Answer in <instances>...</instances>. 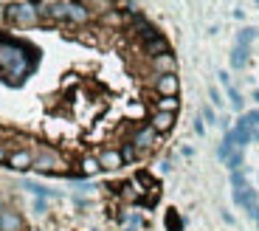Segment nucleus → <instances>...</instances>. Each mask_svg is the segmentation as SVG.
Listing matches in <instances>:
<instances>
[{
	"mask_svg": "<svg viewBox=\"0 0 259 231\" xmlns=\"http://www.w3.org/2000/svg\"><path fill=\"white\" fill-rule=\"evenodd\" d=\"M144 51L149 54V57H158V54H169V43H166V37H152V40H147L144 43Z\"/></svg>",
	"mask_w": 259,
	"mask_h": 231,
	"instance_id": "14",
	"label": "nucleus"
},
{
	"mask_svg": "<svg viewBox=\"0 0 259 231\" xmlns=\"http://www.w3.org/2000/svg\"><path fill=\"white\" fill-rule=\"evenodd\" d=\"M46 17L54 23H68V3H51L46 6Z\"/></svg>",
	"mask_w": 259,
	"mask_h": 231,
	"instance_id": "15",
	"label": "nucleus"
},
{
	"mask_svg": "<svg viewBox=\"0 0 259 231\" xmlns=\"http://www.w3.org/2000/svg\"><path fill=\"white\" fill-rule=\"evenodd\" d=\"M149 127L155 130L158 135L169 133V130L175 127V113H161V110H155V113L149 115Z\"/></svg>",
	"mask_w": 259,
	"mask_h": 231,
	"instance_id": "10",
	"label": "nucleus"
},
{
	"mask_svg": "<svg viewBox=\"0 0 259 231\" xmlns=\"http://www.w3.org/2000/svg\"><path fill=\"white\" fill-rule=\"evenodd\" d=\"M228 90V102H231V107L237 110V113H242V110H245V99L240 96V90L237 88H226Z\"/></svg>",
	"mask_w": 259,
	"mask_h": 231,
	"instance_id": "21",
	"label": "nucleus"
},
{
	"mask_svg": "<svg viewBox=\"0 0 259 231\" xmlns=\"http://www.w3.org/2000/svg\"><path fill=\"white\" fill-rule=\"evenodd\" d=\"M200 119H203V124H217V113L211 110V104H203Z\"/></svg>",
	"mask_w": 259,
	"mask_h": 231,
	"instance_id": "27",
	"label": "nucleus"
},
{
	"mask_svg": "<svg viewBox=\"0 0 259 231\" xmlns=\"http://www.w3.org/2000/svg\"><path fill=\"white\" fill-rule=\"evenodd\" d=\"M91 20V9L84 6V3H68V23H79V26H84Z\"/></svg>",
	"mask_w": 259,
	"mask_h": 231,
	"instance_id": "11",
	"label": "nucleus"
},
{
	"mask_svg": "<svg viewBox=\"0 0 259 231\" xmlns=\"http://www.w3.org/2000/svg\"><path fill=\"white\" fill-rule=\"evenodd\" d=\"M234 203L242 206L245 212H253V209H259L256 189H251V186H245V189H234Z\"/></svg>",
	"mask_w": 259,
	"mask_h": 231,
	"instance_id": "9",
	"label": "nucleus"
},
{
	"mask_svg": "<svg viewBox=\"0 0 259 231\" xmlns=\"http://www.w3.org/2000/svg\"><path fill=\"white\" fill-rule=\"evenodd\" d=\"M155 110H161V113H178L181 110V99L178 96H158Z\"/></svg>",
	"mask_w": 259,
	"mask_h": 231,
	"instance_id": "16",
	"label": "nucleus"
},
{
	"mask_svg": "<svg viewBox=\"0 0 259 231\" xmlns=\"http://www.w3.org/2000/svg\"><path fill=\"white\" fill-rule=\"evenodd\" d=\"M226 167H228V172H240V169H245V155H242V149H234V152L228 155Z\"/></svg>",
	"mask_w": 259,
	"mask_h": 231,
	"instance_id": "18",
	"label": "nucleus"
},
{
	"mask_svg": "<svg viewBox=\"0 0 259 231\" xmlns=\"http://www.w3.org/2000/svg\"><path fill=\"white\" fill-rule=\"evenodd\" d=\"M96 158H99V167H102L104 172H118V169L124 167L121 149H116V147H104L102 152L96 155Z\"/></svg>",
	"mask_w": 259,
	"mask_h": 231,
	"instance_id": "5",
	"label": "nucleus"
},
{
	"mask_svg": "<svg viewBox=\"0 0 259 231\" xmlns=\"http://www.w3.org/2000/svg\"><path fill=\"white\" fill-rule=\"evenodd\" d=\"M9 152H12V149H9V147H3V144H0V164H6Z\"/></svg>",
	"mask_w": 259,
	"mask_h": 231,
	"instance_id": "31",
	"label": "nucleus"
},
{
	"mask_svg": "<svg viewBox=\"0 0 259 231\" xmlns=\"http://www.w3.org/2000/svg\"><path fill=\"white\" fill-rule=\"evenodd\" d=\"M26 220L17 209H3L0 212V231H26Z\"/></svg>",
	"mask_w": 259,
	"mask_h": 231,
	"instance_id": "8",
	"label": "nucleus"
},
{
	"mask_svg": "<svg viewBox=\"0 0 259 231\" xmlns=\"http://www.w3.org/2000/svg\"><path fill=\"white\" fill-rule=\"evenodd\" d=\"M194 133H197V135L206 133V124H203V119H197V122H194Z\"/></svg>",
	"mask_w": 259,
	"mask_h": 231,
	"instance_id": "30",
	"label": "nucleus"
},
{
	"mask_svg": "<svg viewBox=\"0 0 259 231\" xmlns=\"http://www.w3.org/2000/svg\"><path fill=\"white\" fill-rule=\"evenodd\" d=\"M3 17L9 20V23H14V26H37L39 23V9H34L31 3H9L6 9H3Z\"/></svg>",
	"mask_w": 259,
	"mask_h": 231,
	"instance_id": "2",
	"label": "nucleus"
},
{
	"mask_svg": "<svg viewBox=\"0 0 259 231\" xmlns=\"http://www.w3.org/2000/svg\"><path fill=\"white\" fill-rule=\"evenodd\" d=\"M245 62H248V48L237 45V48L231 51V65L234 68H245Z\"/></svg>",
	"mask_w": 259,
	"mask_h": 231,
	"instance_id": "20",
	"label": "nucleus"
},
{
	"mask_svg": "<svg viewBox=\"0 0 259 231\" xmlns=\"http://www.w3.org/2000/svg\"><path fill=\"white\" fill-rule=\"evenodd\" d=\"M121 158H124V164H133V161L138 158V149L133 147V141L121 144Z\"/></svg>",
	"mask_w": 259,
	"mask_h": 231,
	"instance_id": "23",
	"label": "nucleus"
},
{
	"mask_svg": "<svg viewBox=\"0 0 259 231\" xmlns=\"http://www.w3.org/2000/svg\"><path fill=\"white\" fill-rule=\"evenodd\" d=\"M23 186H26L28 192H34L37 198H54V195H57V192H51V189H46V186H39V183H34V180H26Z\"/></svg>",
	"mask_w": 259,
	"mask_h": 231,
	"instance_id": "22",
	"label": "nucleus"
},
{
	"mask_svg": "<svg viewBox=\"0 0 259 231\" xmlns=\"http://www.w3.org/2000/svg\"><path fill=\"white\" fill-rule=\"evenodd\" d=\"M28 3H31V6H34V3H37V0H28Z\"/></svg>",
	"mask_w": 259,
	"mask_h": 231,
	"instance_id": "37",
	"label": "nucleus"
},
{
	"mask_svg": "<svg viewBox=\"0 0 259 231\" xmlns=\"http://www.w3.org/2000/svg\"><path fill=\"white\" fill-rule=\"evenodd\" d=\"M166 225H169V231H181L183 228V220L178 217L175 209H169V212H166Z\"/></svg>",
	"mask_w": 259,
	"mask_h": 231,
	"instance_id": "24",
	"label": "nucleus"
},
{
	"mask_svg": "<svg viewBox=\"0 0 259 231\" xmlns=\"http://www.w3.org/2000/svg\"><path fill=\"white\" fill-rule=\"evenodd\" d=\"M155 93L158 96H178L181 93L178 73H161V76H155Z\"/></svg>",
	"mask_w": 259,
	"mask_h": 231,
	"instance_id": "6",
	"label": "nucleus"
},
{
	"mask_svg": "<svg viewBox=\"0 0 259 231\" xmlns=\"http://www.w3.org/2000/svg\"><path fill=\"white\" fill-rule=\"evenodd\" d=\"M231 186H234V189H245V186H248L245 169H240V172H231Z\"/></svg>",
	"mask_w": 259,
	"mask_h": 231,
	"instance_id": "26",
	"label": "nucleus"
},
{
	"mask_svg": "<svg viewBox=\"0 0 259 231\" xmlns=\"http://www.w3.org/2000/svg\"><path fill=\"white\" fill-rule=\"evenodd\" d=\"M208 99H211L214 104H223V96H220V90H217V88H211V90H208Z\"/></svg>",
	"mask_w": 259,
	"mask_h": 231,
	"instance_id": "29",
	"label": "nucleus"
},
{
	"mask_svg": "<svg viewBox=\"0 0 259 231\" xmlns=\"http://www.w3.org/2000/svg\"><path fill=\"white\" fill-rule=\"evenodd\" d=\"M158 144V133L149 124H144V127L136 130V135H133V147L138 149V152H144V149H152Z\"/></svg>",
	"mask_w": 259,
	"mask_h": 231,
	"instance_id": "7",
	"label": "nucleus"
},
{
	"mask_svg": "<svg viewBox=\"0 0 259 231\" xmlns=\"http://www.w3.org/2000/svg\"><path fill=\"white\" fill-rule=\"evenodd\" d=\"M102 23H107V26H121L124 17L118 12H107V14H102Z\"/></svg>",
	"mask_w": 259,
	"mask_h": 231,
	"instance_id": "28",
	"label": "nucleus"
},
{
	"mask_svg": "<svg viewBox=\"0 0 259 231\" xmlns=\"http://www.w3.org/2000/svg\"><path fill=\"white\" fill-rule=\"evenodd\" d=\"M62 158H59V152H54V149H39V152H34V169L42 175H62Z\"/></svg>",
	"mask_w": 259,
	"mask_h": 231,
	"instance_id": "3",
	"label": "nucleus"
},
{
	"mask_svg": "<svg viewBox=\"0 0 259 231\" xmlns=\"http://www.w3.org/2000/svg\"><path fill=\"white\" fill-rule=\"evenodd\" d=\"M34 209H37V212L42 214V212H46V200H42V198H37V203H34Z\"/></svg>",
	"mask_w": 259,
	"mask_h": 231,
	"instance_id": "32",
	"label": "nucleus"
},
{
	"mask_svg": "<svg viewBox=\"0 0 259 231\" xmlns=\"http://www.w3.org/2000/svg\"><path fill=\"white\" fill-rule=\"evenodd\" d=\"M253 99H256V104H259V90H253Z\"/></svg>",
	"mask_w": 259,
	"mask_h": 231,
	"instance_id": "35",
	"label": "nucleus"
},
{
	"mask_svg": "<svg viewBox=\"0 0 259 231\" xmlns=\"http://www.w3.org/2000/svg\"><path fill=\"white\" fill-rule=\"evenodd\" d=\"M234 149H240V147H237V138H234V130H228V133L223 135V144H220V149H217V155H220V158L226 161L228 155L234 152Z\"/></svg>",
	"mask_w": 259,
	"mask_h": 231,
	"instance_id": "17",
	"label": "nucleus"
},
{
	"mask_svg": "<svg viewBox=\"0 0 259 231\" xmlns=\"http://www.w3.org/2000/svg\"><path fill=\"white\" fill-rule=\"evenodd\" d=\"M256 225H259V217H256Z\"/></svg>",
	"mask_w": 259,
	"mask_h": 231,
	"instance_id": "38",
	"label": "nucleus"
},
{
	"mask_svg": "<svg viewBox=\"0 0 259 231\" xmlns=\"http://www.w3.org/2000/svg\"><path fill=\"white\" fill-rule=\"evenodd\" d=\"M37 65V54L28 45L17 43V40H0V73L6 76L9 85L26 82V76Z\"/></svg>",
	"mask_w": 259,
	"mask_h": 231,
	"instance_id": "1",
	"label": "nucleus"
},
{
	"mask_svg": "<svg viewBox=\"0 0 259 231\" xmlns=\"http://www.w3.org/2000/svg\"><path fill=\"white\" fill-rule=\"evenodd\" d=\"M253 141H259V127H256V130H253Z\"/></svg>",
	"mask_w": 259,
	"mask_h": 231,
	"instance_id": "34",
	"label": "nucleus"
},
{
	"mask_svg": "<svg viewBox=\"0 0 259 231\" xmlns=\"http://www.w3.org/2000/svg\"><path fill=\"white\" fill-rule=\"evenodd\" d=\"M102 172V167H99V158L96 155H84L82 161H79V172H73V178H91V175Z\"/></svg>",
	"mask_w": 259,
	"mask_h": 231,
	"instance_id": "12",
	"label": "nucleus"
},
{
	"mask_svg": "<svg viewBox=\"0 0 259 231\" xmlns=\"http://www.w3.org/2000/svg\"><path fill=\"white\" fill-rule=\"evenodd\" d=\"M6 167L14 169V172H28V169H34V152L26 147H20V149H12L6 158Z\"/></svg>",
	"mask_w": 259,
	"mask_h": 231,
	"instance_id": "4",
	"label": "nucleus"
},
{
	"mask_svg": "<svg viewBox=\"0 0 259 231\" xmlns=\"http://www.w3.org/2000/svg\"><path fill=\"white\" fill-rule=\"evenodd\" d=\"M3 209H6V195L0 192V212H3Z\"/></svg>",
	"mask_w": 259,
	"mask_h": 231,
	"instance_id": "33",
	"label": "nucleus"
},
{
	"mask_svg": "<svg viewBox=\"0 0 259 231\" xmlns=\"http://www.w3.org/2000/svg\"><path fill=\"white\" fill-rule=\"evenodd\" d=\"M152 68L158 71V76H161V73H175L178 62H175V57H172V51H169V54H158V57H152Z\"/></svg>",
	"mask_w": 259,
	"mask_h": 231,
	"instance_id": "13",
	"label": "nucleus"
},
{
	"mask_svg": "<svg viewBox=\"0 0 259 231\" xmlns=\"http://www.w3.org/2000/svg\"><path fill=\"white\" fill-rule=\"evenodd\" d=\"M253 37H256V31H253V28H242V31H240V37H237V45L248 48V45L253 43Z\"/></svg>",
	"mask_w": 259,
	"mask_h": 231,
	"instance_id": "25",
	"label": "nucleus"
},
{
	"mask_svg": "<svg viewBox=\"0 0 259 231\" xmlns=\"http://www.w3.org/2000/svg\"><path fill=\"white\" fill-rule=\"evenodd\" d=\"M237 124H242V127H248V130L253 133V130L259 127V110H256V107H253V110H245V113L237 119Z\"/></svg>",
	"mask_w": 259,
	"mask_h": 231,
	"instance_id": "19",
	"label": "nucleus"
},
{
	"mask_svg": "<svg viewBox=\"0 0 259 231\" xmlns=\"http://www.w3.org/2000/svg\"><path fill=\"white\" fill-rule=\"evenodd\" d=\"M124 231H136V225H130V228H124Z\"/></svg>",
	"mask_w": 259,
	"mask_h": 231,
	"instance_id": "36",
	"label": "nucleus"
}]
</instances>
